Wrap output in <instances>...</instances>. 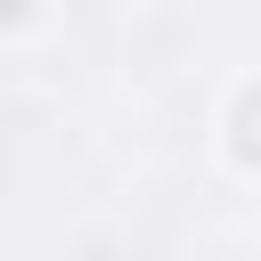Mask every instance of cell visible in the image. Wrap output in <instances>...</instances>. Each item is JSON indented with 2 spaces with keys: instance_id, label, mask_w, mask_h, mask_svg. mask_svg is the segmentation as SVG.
Listing matches in <instances>:
<instances>
[{
  "instance_id": "cell-2",
  "label": "cell",
  "mask_w": 261,
  "mask_h": 261,
  "mask_svg": "<svg viewBox=\"0 0 261 261\" xmlns=\"http://www.w3.org/2000/svg\"><path fill=\"white\" fill-rule=\"evenodd\" d=\"M65 24V0H0V49L24 57V49H49Z\"/></svg>"
},
{
  "instance_id": "cell-1",
  "label": "cell",
  "mask_w": 261,
  "mask_h": 261,
  "mask_svg": "<svg viewBox=\"0 0 261 261\" xmlns=\"http://www.w3.org/2000/svg\"><path fill=\"white\" fill-rule=\"evenodd\" d=\"M212 163L237 188H261V65H245L212 98Z\"/></svg>"
}]
</instances>
